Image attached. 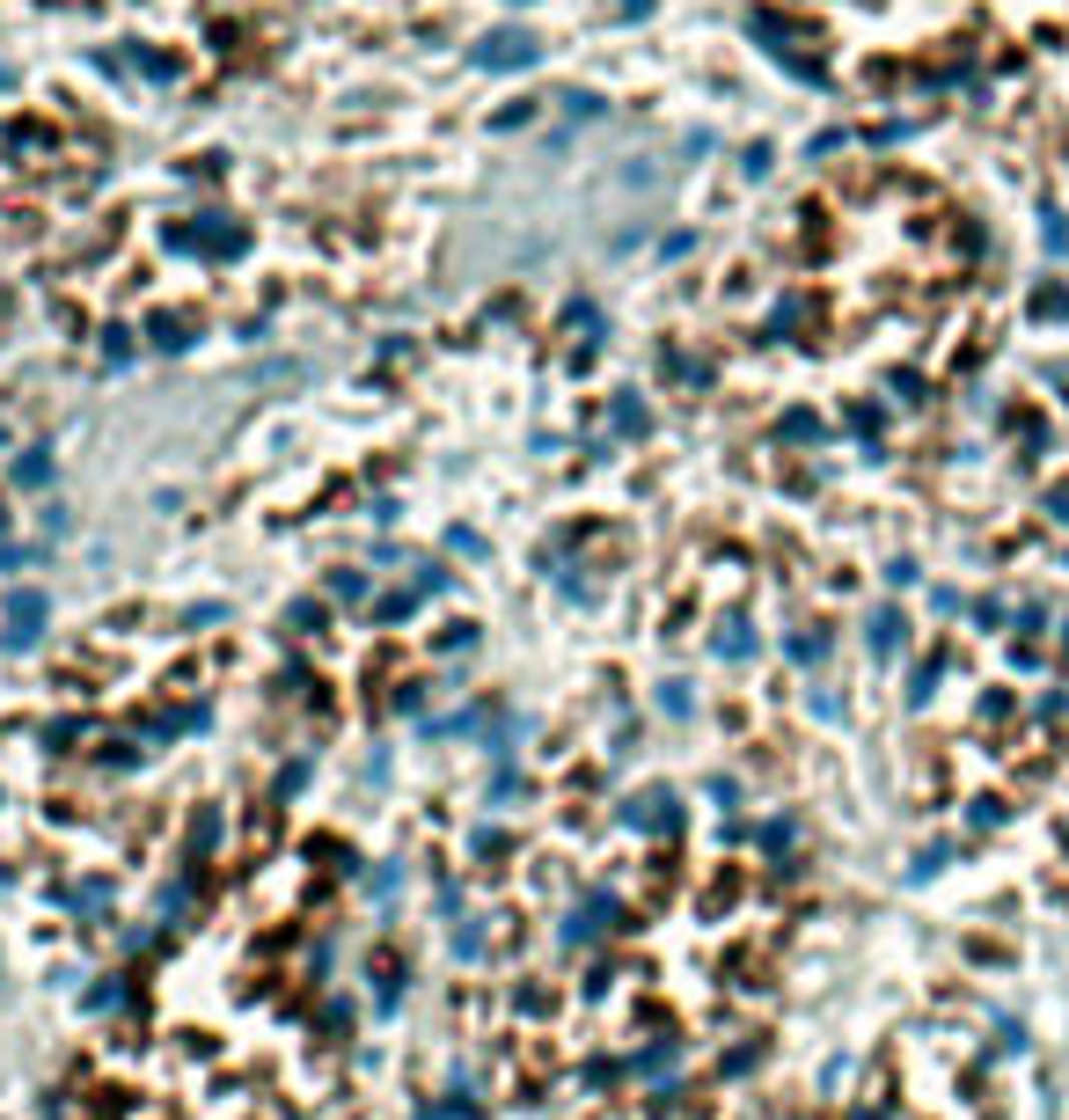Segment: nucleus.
I'll return each instance as SVG.
<instances>
[{"label": "nucleus", "mask_w": 1069, "mask_h": 1120, "mask_svg": "<svg viewBox=\"0 0 1069 1120\" xmlns=\"http://www.w3.org/2000/svg\"><path fill=\"white\" fill-rule=\"evenodd\" d=\"M213 835H220V813H213V806H198V821H191V857L213 850Z\"/></svg>", "instance_id": "39448f33"}, {"label": "nucleus", "mask_w": 1069, "mask_h": 1120, "mask_svg": "<svg viewBox=\"0 0 1069 1120\" xmlns=\"http://www.w3.org/2000/svg\"><path fill=\"white\" fill-rule=\"evenodd\" d=\"M631 821H638V828H660V835H674V828H682V806H674V791H660V784H653L645 799H631Z\"/></svg>", "instance_id": "f03ea898"}, {"label": "nucleus", "mask_w": 1069, "mask_h": 1120, "mask_svg": "<svg viewBox=\"0 0 1069 1120\" xmlns=\"http://www.w3.org/2000/svg\"><path fill=\"white\" fill-rule=\"evenodd\" d=\"M44 638V594H15L8 601V652H30Z\"/></svg>", "instance_id": "f257e3e1"}, {"label": "nucleus", "mask_w": 1069, "mask_h": 1120, "mask_svg": "<svg viewBox=\"0 0 1069 1120\" xmlns=\"http://www.w3.org/2000/svg\"><path fill=\"white\" fill-rule=\"evenodd\" d=\"M609 916H616V901H609V894H587V901L572 908L565 938H572V945H587V938H601V930H609Z\"/></svg>", "instance_id": "7ed1b4c3"}, {"label": "nucleus", "mask_w": 1069, "mask_h": 1120, "mask_svg": "<svg viewBox=\"0 0 1069 1120\" xmlns=\"http://www.w3.org/2000/svg\"><path fill=\"white\" fill-rule=\"evenodd\" d=\"M660 711H667V718H689V689L667 682V689H660Z\"/></svg>", "instance_id": "423d86ee"}, {"label": "nucleus", "mask_w": 1069, "mask_h": 1120, "mask_svg": "<svg viewBox=\"0 0 1069 1120\" xmlns=\"http://www.w3.org/2000/svg\"><path fill=\"white\" fill-rule=\"evenodd\" d=\"M674 1062H682V1047H674V1040H660V1047H645V1055H638V1077H667Z\"/></svg>", "instance_id": "20e7f679"}]
</instances>
